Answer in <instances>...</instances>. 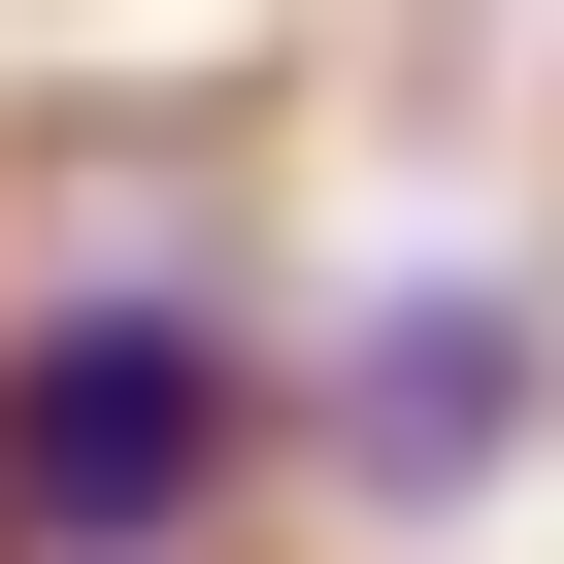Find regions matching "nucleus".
<instances>
[{
    "label": "nucleus",
    "instance_id": "f257e3e1",
    "mask_svg": "<svg viewBox=\"0 0 564 564\" xmlns=\"http://www.w3.org/2000/svg\"><path fill=\"white\" fill-rule=\"evenodd\" d=\"M232 465H265V366L199 265L0 300V564H232Z\"/></svg>",
    "mask_w": 564,
    "mask_h": 564
}]
</instances>
